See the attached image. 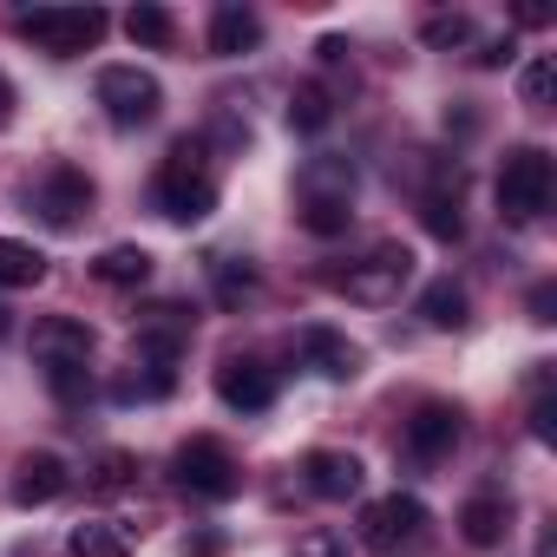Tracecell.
I'll list each match as a JSON object with an SVG mask.
<instances>
[{"instance_id":"cell-23","label":"cell","mask_w":557,"mask_h":557,"mask_svg":"<svg viewBox=\"0 0 557 557\" xmlns=\"http://www.w3.org/2000/svg\"><path fill=\"white\" fill-rule=\"evenodd\" d=\"M210 289H216V302H223V309H243V302L256 296V269H249V262L216 256V262H210Z\"/></svg>"},{"instance_id":"cell-5","label":"cell","mask_w":557,"mask_h":557,"mask_svg":"<svg viewBox=\"0 0 557 557\" xmlns=\"http://www.w3.org/2000/svg\"><path fill=\"white\" fill-rule=\"evenodd\" d=\"M106 8H34V14H21V34L34 40V47H47L53 60H79V53H92L99 40H106Z\"/></svg>"},{"instance_id":"cell-32","label":"cell","mask_w":557,"mask_h":557,"mask_svg":"<svg viewBox=\"0 0 557 557\" xmlns=\"http://www.w3.org/2000/svg\"><path fill=\"white\" fill-rule=\"evenodd\" d=\"M550 309H557V296H550V283H537V289H531V322H557Z\"/></svg>"},{"instance_id":"cell-17","label":"cell","mask_w":557,"mask_h":557,"mask_svg":"<svg viewBox=\"0 0 557 557\" xmlns=\"http://www.w3.org/2000/svg\"><path fill=\"white\" fill-rule=\"evenodd\" d=\"M66 459L60 453H27L21 466H14V505H53L60 492H66Z\"/></svg>"},{"instance_id":"cell-21","label":"cell","mask_w":557,"mask_h":557,"mask_svg":"<svg viewBox=\"0 0 557 557\" xmlns=\"http://www.w3.org/2000/svg\"><path fill=\"white\" fill-rule=\"evenodd\" d=\"M420 315H426V329H466L472 322V296L453 283V275H440V283L420 289Z\"/></svg>"},{"instance_id":"cell-30","label":"cell","mask_w":557,"mask_h":557,"mask_svg":"<svg viewBox=\"0 0 557 557\" xmlns=\"http://www.w3.org/2000/svg\"><path fill=\"white\" fill-rule=\"evenodd\" d=\"M296 557H348V537L315 524V531H302V537H296Z\"/></svg>"},{"instance_id":"cell-3","label":"cell","mask_w":557,"mask_h":557,"mask_svg":"<svg viewBox=\"0 0 557 557\" xmlns=\"http://www.w3.org/2000/svg\"><path fill=\"white\" fill-rule=\"evenodd\" d=\"M550 190H557V164L544 145L505 151V164H498V216L505 223H537L550 210Z\"/></svg>"},{"instance_id":"cell-24","label":"cell","mask_w":557,"mask_h":557,"mask_svg":"<svg viewBox=\"0 0 557 557\" xmlns=\"http://www.w3.org/2000/svg\"><path fill=\"white\" fill-rule=\"evenodd\" d=\"M329 119H335V99H329V86H296L289 92V125L296 132H329Z\"/></svg>"},{"instance_id":"cell-22","label":"cell","mask_w":557,"mask_h":557,"mask_svg":"<svg viewBox=\"0 0 557 557\" xmlns=\"http://www.w3.org/2000/svg\"><path fill=\"white\" fill-rule=\"evenodd\" d=\"M47 283V256L21 236H0V289H34Z\"/></svg>"},{"instance_id":"cell-29","label":"cell","mask_w":557,"mask_h":557,"mask_svg":"<svg viewBox=\"0 0 557 557\" xmlns=\"http://www.w3.org/2000/svg\"><path fill=\"white\" fill-rule=\"evenodd\" d=\"M348 216H355L348 203H302V230H309V236H342Z\"/></svg>"},{"instance_id":"cell-15","label":"cell","mask_w":557,"mask_h":557,"mask_svg":"<svg viewBox=\"0 0 557 557\" xmlns=\"http://www.w3.org/2000/svg\"><path fill=\"white\" fill-rule=\"evenodd\" d=\"M138 537H145L138 518H79L73 537H66V550L73 557H132Z\"/></svg>"},{"instance_id":"cell-20","label":"cell","mask_w":557,"mask_h":557,"mask_svg":"<svg viewBox=\"0 0 557 557\" xmlns=\"http://www.w3.org/2000/svg\"><path fill=\"white\" fill-rule=\"evenodd\" d=\"M92 275L106 289H138V283H151V249H138V243H112L99 262H92Z\"/></svg>"},{"instance_id":"cell-27","label":"cell","mask_w":557,"mask_h":557,"mask_svg":"<svg viewBox=\"0 0 557 557\" xmlns=\"http://www.w3.org/2000/svg\"><path fill=\"white\" fill-rule=\"evenodd\" d=\"M550 86H557V60H550V53L524 60V73H518V99H524L531 112H544V106H550Z\"/></svg>"},{"instance_id":"cell-12","label":"cell","mask_w":557,"mask_h":557,"mask_svg":"<svg viewBox=\"0 0 557 557\" xmlns=\"http://www.w3.org/2000/svg\"><path fill=\"white\" fill-rule=\"evenodd\" d=\"M459 197H466V171H459V164H440V171H433V184L420 190V223H426L440 243H459V236H466Z\"/></svg>"},{"instance_id":"cell-6","label":"cell","mask_w":557,"mask_h":557,"mask_svg":"<svg viewBox=\"0 0 557 557\" xmlns=\"http://www.w3.org/2000/svg\"><path fill=\"white\" fill-rule=\"evenodd\" d=\"M407 283H413V249H407V243H374V249H368L361 262H348V275H342L348 302H361V309L400 302Z\"/></svg>"},{"instance_id":"cell-14","label":"cell","mask_w":557,"mask_h":557,"mask_svg":"<svg viewBox=\"0 0 557 557\" xmlns=\"http://www.w3.org/2000/svg\"><path fill=\"white\" fill-rule=\"evenodd\" d=\"M302 479H309V492H315V498H355V492H361V479H368V466H361L355 453L315 446V453L302 459Z\"/></svg>"},{"instance_id":"cell-1","label":"cell","mask_w":557,"mask_h":557,"mask_svg":"<svg viewBox=\"0 0 557 557\" xmlns=\"http://www.w3.org/2000/svg\"><path fill=\"white\" fill-rule=\"evenodd\" d=\"M151 203L171 223H203L216 210V164H210V138H177L151 177Z\"/></svg>"},{"instance_id":"cell-31","label":"cell","mask_w":557,"mask_h":557,"mask_svg":"<svg viewBox=\"0 0 557 557\" xmlns=\"http://www.w3.org/2000/svg\"><path fill=\"white\" fill-rule=\"evenodd\" d=\"M472 60H479V66H505V60H511V34H505V40H485Z\"/></svg>"},{"instance_id":"cell-28","label":"cell","mask_w":557,"mask_h":557,"mask_svg":"<svg viewBox=\"0 0 557 557\" xmlns=\"http://www.w3.org/2000/svg\"><path fill=\"white\" fill-rule=\"evenodd\" d=\"M420 40H426V47H466V40H472V21H466V14H433V21L420 27Z\"/></svg>"},{"instance_id":"cell-25","label":"cell","mask_w":557,"mask_h":557,"mask_svg":"<svg viewBox=\"0 0 557 557\" xmlns=\"http://www.w3.org/2000/svg\"><path fill=\"white\" fill-rule=\"evenodd\" d=\"M132 479H138V459H132L125 446H106V453L92 459V472H86V485H92L99 498H112V492H125Z\"/></svg>"},{"instance_id":"cell-8","label":"cell","mask_w":557,"mask_h":557,"mask_svg":"<svg viewBox=\"0 0 557 557\" xmlns=\"http://www.w3.org/2000/svg\"><path fill=\"white\" fill-rule=\"evenodd\" d=\"M92 177L79 171V164H47L40 171V184H34V210L53 223V230H79L86 216H92Z\"/></svg>"},{"instance_id":"cell-2","label":"cell","mask_w":557,"mask_h":557,"mask_svg":"<svg viewBox=\"0 0 557 557\" xmlns=\"http://www.w3.org/2000/svg\"><path fill=\"white\" fill-rule=\"evenodd\" d=\"M34 361H40L53 400H66V407L86 400V387H92V329L73 322V315L34 322Z\"/></svg>"},{"instance_id":"cell-19","label":"cell","mask_w":557,"mask_h":557,"mask_svg":"<svg viewBox=\"0 0 557 557\" xmlns=\"http://www.w3.org/2000/svg\"><path fill=\"white\" fill-rule=\"evenodd\" d=\"M256 40H262V21H256V8H236V0H223V8L210 14V53L236 60V53H249Z\"/></svg>"},{"instance_id":"cell-4","label":"cell","mask_w":557,"mask_h":557,"mask_svg":"<svg viewBox=\"0 0 557 557\" xmlns=\"http://www.w3.org/2000/svg\"><path fill=\"white\" fill-rule=\"evenodd\" d=\"M171 472H177V485H184L190 498H210V505H223V498L243 492L236 453H230L223 440H210V433H190V440L171 453Z\"/></svg>"},{"instance_id":"cell-26","label":"cell","mask_w":557,"mask_h":557,"mask_svg":"<svg viewBox=\"0 0 557 557\" xmlns=\"http://www.w3.org/2000/svg\"><path fill=\"white\" fill-rule=\"evenodd\" d=\"M125 34H132V47H171L177 40V21H171V8H132L125 14Z\"/></svg>"},{"instance_id":"cell-18","label":"cell","mask_w":557,"mask_h":557,"mask_svg":"<svg viewBox=\"0 0 557 557\" xmlns=\"http://www.w3.org/2000/svg\"><path fill=\"white\" fill-rule=\"evenodd\" d=\"M505 531H511V505H505L498 492H472V498L459 505V537H466V544L492 550V544H505Z\"/></svg>"},{"instance_id":"cell-34","label":"cell","mask_w":557,"mask_h":557,"mask_svg":"<svg viewBox=\"0 0 557 557\" xmlns=\"http://www.w3.org/2000/svg\"><path fill=\"white\" fill-rule=\"evenodd\" d=\"M8 119H14V86L0 79V125H8Z\"/></svg>"},{"instance_id":"cell-16","label":"cell","mask_w":557,"mask_h":557,"mask_svg":"<svg viewBox=\"0 0 557 557\" xmlns=\"http://www.w3.org/2000/svg\"><path fill=\"white\" fill-rule=\"evenodd\" d=\"M302 361H309L322 381H355V374H361V348H355L342 329H322V322L302 329Z\"/></svg>"},{"instance_id":"cell-13","label":"cell","mask_w":557,"mask_h":557,"mask_svg":"<svg viewBox=\"0 0 557 557\" xmlns=\"http://www.w3.org/2000/svg\"><path fill=\"white\" fill-rule=\"evenodd\" d=\"M355 158H335V151H322V158H309L302 164V177H296V197L302 203H355Z\"/></svg>"},{"instance_id":"cell-10","label":"cell","mask_w":557,"mask_h":557,"mask_svg":"<svg viewBox=\"0 0 557 557\" xmlns=\"http://www.w3.org/2000/svg\"><path fill=\"white\" fill-rule=\"evenodd\" d=\"M216 400L230 413H269L275 407V368H262L256 355H230L216 368Z\"/></svg>"},{"instance_id":"cell-9","label":"cell","mask_w":557,"mask_h":557,"mask_svg":"<svg viewBox=\"0 0 557 557\" xmlns=\"http://www.w3.org/2000/svg\"><path fill=\"white\" fill-rule=\"evenodd\" d=\"M426 531V505L413 498V492H387V498H374L368 511H361V544L368 550H400V544H413Z\"/></svg>"},{"instance_id":"cell-11","label":"cell","mask_w":557,"mask_h":557,"mask_svg":"<svg viewBox=\"0 0 557 557\" xmlns=\"http://www.w3.org/2000/svg\"><path fill=\"white\" fill-rule=\"evenodd\" d=\"M459 407L453 400H420L413 407V420H407V453L420 459V466H440L453 446H459Z\"/></svg>"},{"instance_id":"cell-33","label":"cell","mask_w":557,"mask_h":557,"mask_svg":"<svg viewBox=\"0 0 557 557\" xmlns=\"http://www.w3.org/2000/svg\"><path fill=\"white\" fill-rule=\"evenodd\" d=\"M531 433H537V440H550V400H537V407H531Z\"/></svg>"},{"instance_id":"cell-7","label":"cell","mask_w":557,"mask_h":557,"mask_svg":"<svg viewBox=\"0 0 557 557\" xmlns=\"http://www.w3.org/2000/svg\"><path fill=\"white\" fill-rule=\"evenodd\" d=\"M92 92H99L106 119L125 125V132H132V125H151V119L164 112V86H158L151 73H138V66H106Z\"/></svg>"},{"instance_id":"cell-35","label":"cell","mask_w":557,"mask_h":557,"mask_svg":"<svg viewBox=\"0 0 557 557\" xmlns=\"http://www.w3.org/2000/svg\"><path fill=\"white\" fill-rule=\"evenodd\" d=\"M0 335H8V309H0Z\"/></svg>"}]
</instances>
